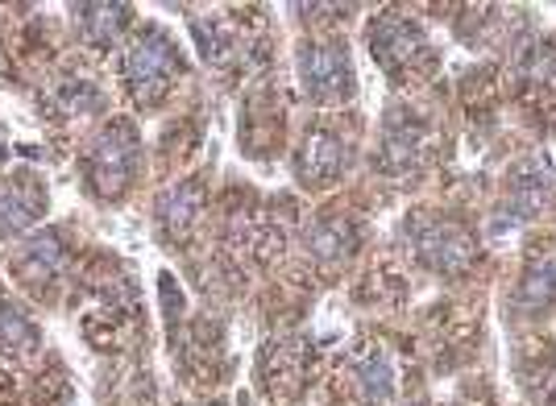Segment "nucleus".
<instances>
[{
    "instance_id": "obj_3",
    "label": "nucleus",
    "mask_w": 556,
    "mask_h": 406,
    "mask_svg": "<svg viewBox=\"0 0 556 406\" xmlns=\"http://www.w3.org/2000/svg\"><path fill=\"white\" fill-rule=\"evenodd\" d=\"M300 79L312 100H341L353 91L349 54L337 42H307L300 50Z\"/></svg>"
},
{
    "instance_id": "obj_6",
    "label": "nucleus",
    "mask_w": 556,
    "mask_h": 406,
    "mask_svg": "<svg viewBox=\"0 0 556 406\" xmlns=\"http://www.w3.org/2000/svg\"><path fill=\"white\" fill-rule=\"evenodd\" d=\"M370 42H374V59L387 71H394V75L403 67H412L419 54H424L419 29L412 22H403V17H382V22H374Z\"/></svg>"
},
{
    "instance_id": "obj_11",
    "label": "nucleus",
    "mask_w": 556,
    "mask_h": 406,
    "mask_svg": "<svg viewBox=\"0 0 556 406\" xmlns=\"http://www.w3.org/2000/svg\"><path fill=\"white\" fill-rule=\"evenodd\" d=\"M0 348H9V353L13 348L17 353H34L38 348V328L17 307H9L4 299H0Z\"/></svg>"
},
{
    "instance_id": "obj_14",
    "label": "nucleus",
    "mask_w": 556,
    "mask_h": 406,
    "mask_svg": "<svg viewBox=\"0 0 556 406\" xmlns=\"http://www.w3.org/2000/svg\"><path fill=\"white\" fill-rule=\"evenodd\" d=\"M0 158H4V129H0Z\"/></svg>"
},
{
    "instance_id": "obj_13",
    "label": "nucleus",
    "mask_w": 556,
    "mask_h": 406,
    "mask_svg": "<svg viewBox=\"0 0 556 406\" xmlns=\"http://www.w3.org/2000/svg\"><path fill=\"white\" fill-rule=\"evenodd\" d=\"M362 390H366V403L370 406H387L391 403V365L382 361V357H370V361L362 365Z\"/></svg>"
},
{
    "instance_id": "obj_8",
    "label": "nucleus",
    "mask_w": 556,
    "mask_h": 406,
    "mask_svg": "<svg viewBox=\"0 0 556 406\" xmlns=\"http://www.w3.org/2000/svg\"><path fill=\"white\" fill-rule=\"evenodd\" d=\"M129 22V4H84L75 9V25L84 34V42L92 50H109L116 42V34Z\"/></svg>"
},
{
    "instance_id": "obj_10",
    "label": "nucleus",
    "mask_w": 556,
    "mask_h": 406,
    "mask_svg": "<svg viewBox=\"0 0 556 406\" xmlns=\"http://www.w3.org/2000/svg\"><path fill=\"white\" fill-rule=\"evenodd\" d=\"M200 203H204V187L200 182H179V187H170L163 200H159V220L166 225L170 237H179V232L191 228Z\"/></svg>"
},
{
    "instance_id": "obj_5",
    "label": "nucleus",
    "mask_w": 556,
    "mask_h": 406,
    "mask_svg": "<svg viewBox=\"0 0 556 406\" xmlns=\"http://www.w3.org/2000/svg\"><path fill=\"white\" fill-rule=\"evenodd\" d=\"M416 245H419V257L432 266V270H465L469 262H473V241L465 237V228L448 225V220H437V225L419 228L416 232Z\"/></svg>"
},
{
    "instance_id": "obj_7",
    "label": "nucleus",
    "mask_w": 556,
    "mask_h": 406,
    "mask_svg": "<svg viewBox=\"0 0 556 406\" xmlns=\"http://www.w3.org/2000/svg\"><path fill=\"white\" fill-rule=\"evenodd\" d=\"M38 212H42V191L34 182H0V237H13L25 225H34Z\"/></svg>"
},
{
    "instance_id": "obj_2",
    "label": "nucleus",
    "mask_w": 556,
    "mask_h": 406,
    "mask_svg": "<svg viewBox=\"0 0 556 406\" xmlns=\"http://www.w3.org/2000/svg\"><path fill=\"white\" fill-rule=\"evenodd\" d=\"M134 166H138V134H134L125 120L109 125V129L88 145V154H84V170H88L92 191L109 195V200L129 187Z\"/></svg>"
},
{
    "instance_id": "obj_4",
    "label": "nucleus",
    "mask_w": 556,
    "mask_h": 406,
    "mask_svg": "<svg viewBox=\"0 0 556 406\" xmlns=\"http://www.w3.org/2000/svg\"><path fill=\"white\" fill-rule=\"evenodd\" d=\"M345 162H349V150L341 137L325 134V129H312V134L303 137L295 170H300V179L307 187H328V182L345 170Z\"/></svg>"
},
{
    "instance_id": "obj_1",
    "label": "nucleus",
    "mask_w": 556,
    "mask_h": 406,
    "mask_svg": "<svg viewBox=\"0 0 556 406\" xmlns=\"http://www.w3.org/2000/svg\"><path fill=\"white\" fill-rule=\"evenodd\" d=\"M121 71H125V84H129L138 104H159L170 91V84L179 79L184 59L163 29H141L138 38L125 46Z\"/></svg>"
},
{
    "instance_id": "obj_9",
    "label": "nucleus",
    "mask_w": 556,
    "mask_h": 406,
    "mask_svg": "<svg viewBox=\"0 0 556 406\" xmlns=\"http://www.w3.org/2000/svg\"><path fill=\"white\" fill-rule=\"evenodd\" d=\"M63 266V241L59 232H47V237H34L25 241L22 253L13 257V270L22 274L25 282H42V278H54Z\"/></svg>"
},
{
    "instance_id": "obj_12",
    "label": "nucleus",
    "mask_w": 556,
    "mask_h": 406,
    "mask_svg": "<svg viewBox=\"0 0 556 406\" xmlns=\"http://www.w3.org/2000/svg\"><path fill=\"white\" fill-rule=\"evenodd\" d=\"M523 299H528V303H553V299H556V253L540 257L532 270H528Z\"/></svg>"
}]
</instances>
